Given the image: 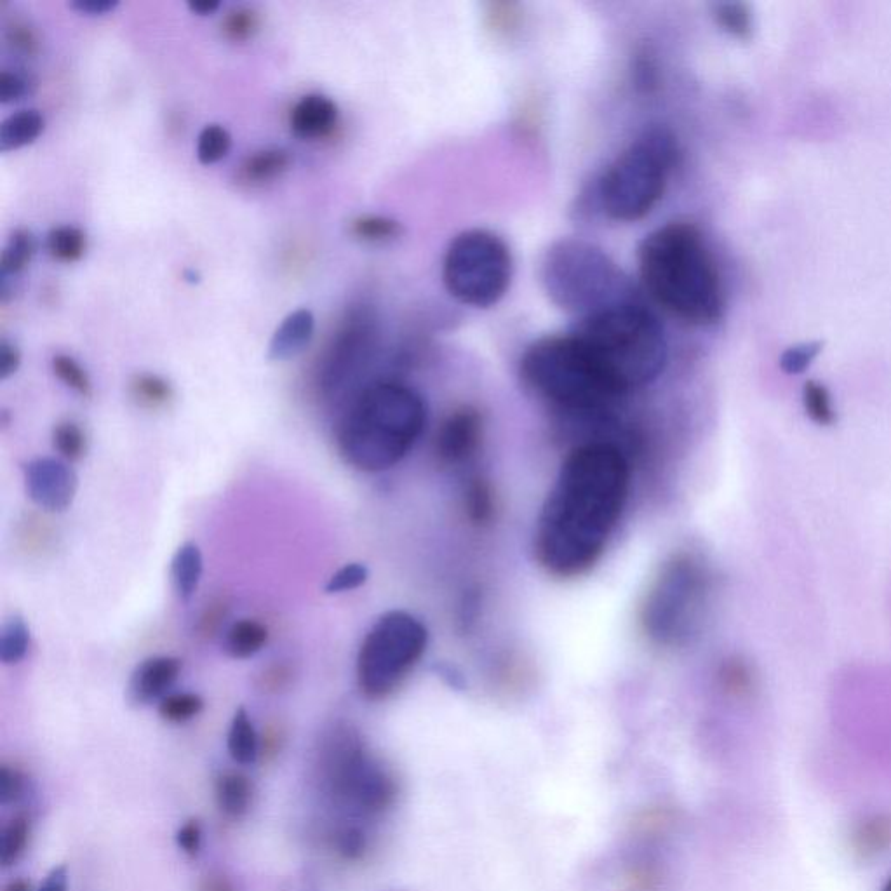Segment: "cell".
Instances as JSON below:
<instances>
[{
	"instance_id": "cell-26",
	"label": "cell",
	"mask_w": 891,
	"mask_h": 891,
	"mask_svg": "<svg viewBox=\"0 0 891 891\" xmlns=\"http://www.w3.org/2000/svg\"><path fill=\"white\" fill-rule=\"evenodd\" d=\"M463 509L474 526H486L495 517V495L491 484L483 477H472L463 493Z\"/></svg>"
},
{
	"instance_id": "cell-48",
	"label": "cell",
	"mask_w": 891,
	"mask_h": 891,
	"mask_svg": "<svg viewBox=\"0 0 891 891\" xmlns=\"http://www.w3.org/2000/svg\"><path fill=\"white\" fill-rule=\"evenodd\" d=\"M23 791V777L18 770L9 766H0V803H11L18 799Z\"/></svg>"
},
{
	"instance_id": "cell-31",
	"label": "cell",
	"mask_w": 891,
	"mask_h": 891,
	"mask_svg": "<svg viewBox=\"0 0 891 891\" xmlns=\"http://www.w3.org/2000/svg\"><path fill=\"white\" fill-rule=\"evenodd\" d=\"M350 234L357 241L382 244L397 239L402 234L401 223L387 216L364 215L350 222Z\"/></svg>"
},
{
	"instance_id": "cell-56",
	"label": "cell",
	"mask_w": 891,
	"mask_h": 891,
	"mask_svg": "<svg viewBox=\"0 0 891 891\" xmlns=\"http://www.w3.org/2000/svg\"><path fill=\"white\" fill-rule=\"evenodd\" d=\"M279 738H281L279 737V731H268L265 738H263V752H267V754H275L277 745H279Z\"/></svg>"
},
{
	"instance_id": "cell-33",
	"label": "cell",
	"mask_w": 891,
	"mask_h": 891,
	"mask_svg": "<svg viewBox=\"0 0 891 891\" xmlns=\"http://www.w3.org/2000/svg\"><path fill=\"white\" fill-rule=\"evenodd\" d=\"M232 148V134L220 124H209L197 138V159L204 166L223 161Z\"/></svg>"
},
{
	"instance_id": "cell-24",
	"label": "cell",
	"mask_w": 891,
	"mask_h": 891,
	"mask_svg": "<svg viewBox=\"0 0 891 891\" xmlns=\"http://www.w3.org/2000/svg\"><path fill=\"white\" fill-rule=\"evenodd\" d=\"M227 744L228 752L235 763L253 764L258 758L260 742H258L253 721L249 719L248 711L244 707H239L235 711L230 730H228Z\"/></svg>"
},
{
	"instance_id": "cell-2",
	"label": "cell",
	"mask_w": 891,
	"mask_h": 891,
	"mask_svg": "<svg viewBox=\"0 0 891 891\" xmlns=\"http://www.w3.org/2000/svg\"><path fill=\"white\" fill-rule=\"evenodd\" d=\"M639 272L651 298L693 326L721 321L724 289L704 235L691 223L674 222L646 235Z\"/></svg>"
},
{
	"instance_id": "cell-6",
	"label": "cell",
	"mask_w": 891,
	"mask_h": 891,
	"mask_svg": "<svg viewBox=\"0 0 891 891\" xmlns=\"http://www.w3.org/2000/svg\"><path fill=\"white\" fill-rule=\"evenodd\" d=\"M714 575L704 557L677 552L662 564L639 608L644 636L660 648H683L704 629Z\"/></svg>"
},
{
	"instance_id": "cell-16",
	"label": "cell",
	"mask_w": 891,
	"mask_h": 891,
	"mask_svg": "<svg viewBox=\"0 0 891 891\" xmlns=\"http://www.w3.org/2000/svg\"><path fill=\"white\" fill-rule=\"evenodd\" d=\"M338 105L324 94H307L289 114V128L302 140L328 136L338 122Z\"/></svg>"
},
{
	"instance_id": "cell-19",
	"label": "cell",
	"mask_w": 891,
	"mask_h": 891,
	"mask_svg": "<svg viewBox=\"0 0 891 891\" xmlns=\"http://www.w3.org/2000/svg\"><path fill=\"white\" fill-rule=\"evenodd\" d=\"M46 128V119L39 110H20L9 115L0 126V152H13L32 145Z\"/></svg>"
},
{
	"instance_id": "cell-59",
	"label": "cell",
	"mask_w": 891,
	"mask_h": 891,
	"mask_svg": "<svg viewBox=\"0 0 891 891\" xmlns=\"http://www.w3.org/2000/svg\"><path fill=\"white\" fill-rule=\"evenodd\" d=\"M881 891H891V876L888 878V881H886L885 886H883V890Z\"/></svg>"
},
{
	"instance_id": "cell-20",
	"label": "cell",
	"mask_w": 891,
	"mask_h": 891,
	"mask_svg": "<svg viewBox=\"0 0 891 891\" xmlns=\"http://www.w3.org/2000/svg\"><path fill=\"white\" fill-rule=\"evenodd\" d=\"M293 164V157L284 148H265L249 155L242 162L239 176L251 185H262L286 175Z\"/></svg>"
},
{
	"instance_id": "cell-25",
	"label": "cell",
	"mask_w": 891,
	"mask_h": 891,
	"mask_svg": "<svg viewBox=\"0 0 891 891\" xmlns=\"http://www.w3.org/2000/svg\"><path fill=\"white\" fill-rule=\"evenodd\" d=\"M620 881L624 891H662L665 888L664 865L651 855H639L627 862Z\"/></svg>"
},
{
	"instance_id": "cell-47",
	"label": "cell",
	"mask_w": 891,
	"mask_h": 891,
	"mask_svg": "<svg viewBox=\"0 0 891 891\" xmlns=\"http://www.w3.org/2000/svg\"><path fill=\"white\" fill-rule=\"evenodd\" d=\"M28 91V82L25 77H21L16 72L4 70L0 74V103L2 105H11L20 101Z\"/></svg>"
},
{
	"instance_id": "cell-34",
	"label": "cell",
	"mask_w": 891,
	"mask_h": 891,
	"mask_svg": "<svg viewBox=\"0 0 891 891\" xmlns=\"http://www.w3.org/2000/svg\"><path fill=\"white\" fill-rule=\"evenodd\" d=\"M28 839H30V820L25 815L14 817L2 834V845H0L2 865L9 867L16 864L27 850Z\"/></svg>"
},
{
	"instance_id": "cell-28",
	"label": "cell",
	"mask_w": 891,
	"mask_h": 891,
	"mask_svg": "<svg viewBox=\"0 0 891 891\" xmlns=\"http://www.w3.org/2000/svg\"><path fill=\"white\" fill-rule=\"evenodd\" d=\"M35 251H37V244H35L32 232H28L25 228L14 230L13 234L9 235L4 251H2V258H0L2 277L20 275L32 262Z\"/></svg>"
},
{
	"instance_id": "cell-39",
	"label": "cell",
	"mask_w": 891,
	"mask_h": 891,
	"mask_svg": "<svg viewBox=\"0 0 891 891\" xmlns=\"http://www.w3.org/2000/svg\"><path fill=\"white\" fill-rule=\"evenodd\" d=\"M716 20L728 34L735 37H747L751 34V11L745 4H719L716 6Z\"/></svg>"
},
{
	"instance_id": "cell-43",
	"label": "cell",
	"mask_w": 891,
	"mask_h": 891,
	"mask_svg": "<svg viewBox=\"0 0 891 891\" xmlns=\"http://www.w3.org/2000/svg\"><path fill=\"white\" fill-rule=\"evenodd\" d=\"M228 610H230V606H228L225 599L211 601L206 606V610L202 611L201 618H199L197 634L204 637V639H213L218 634V630L222 629V625L225 624Z\"/></svg>"
},
{
	"instance_id": "cell-15",
	"label": "cell",
	"mask_w": 891,
	"mask_h": 891,
	"mask_svg": "<svg viewBox=\"0 0 891 891\" xmlns=\"http://www.w3.org/2000/svg\"><path fill=\"white\" fill-rule=\"evenodd\" d=\"M180 658L150 657L136 665L128 684L129 702L134 705L152 704L157 698L168 697L166 693L180 677Z\"/></svg>"
},
{
	"instance_id": "cell-27",
	"label": "cell",
	"mask_w": 891,
	"mask_h": 891,
	"mask_svg": "<svg viewBox=\"0 0 891 891\" xmlns=\"http://www.w3.org/2000/svg\"><path fill=\"white\" fill-rule=\"evenodd\" d=\"M801 401L808 420L817 427L827 429L838 422V411L832 401L831 390L827 389L824 383L817 380H808L804 383Z\"/></svg>"
},
{
	"instance_id": "cell-37",
	"label": "cell",
	"mask_w": 891,
	"mask_h": 891,
	"mask_svg": "<svg viewBox=\"0 0 891 891\" xmlns=\"http://www.w3.org/2000/svg\"><path fill=\"white\" fill-rule=\"evenodd\" d=\"M260 30V16L249 7H237L225 16L222 32L230 42H248Z\"/></svg>"
},
{
	"instance_id": "cell-41",
	"label": "cell",
	"mask_w": 891,
	"mask_h": 891,
	"mask_svg": "<svg viewBox=\"0 0 891 891\" xmlns=\"http://www.w3.org/2000/svg\"><path fill=\"white\" fill-rule=\"evenodd\" d=\"M818 352H820V345H818V343H804V345L792 347V349L787 350L784 356H782V359H780L782 371L787 373V375H799V373H803V371L810 368L811 362L817 359Z\"/></svg>"
},
{
	"instance_id": "cell-51",
	"label": "cell",
	"mask_w": 891,
	"mask_h": 891,
	"mask_svg": "<svg viewBox=\"0 0 891 891\" xmlns=\"http://www.w3.org/2000/svg\"><path fill=\"white\" fill-rule=\"evenodd\" d=\"M7 39H9V44L16 47L21 53L34 54L35 51H37V37H35L34 32H32V28L27 27V25L16 23V25L9 30Z\"/></svg>"
},
{
	"instance_id": "cell-42",
	"label": "cell",
	"mask_w": 891,
	"mask_h": 891,
	"mask_svg": "<svg viewBox=\"0 0 891 891\" xmlns=\"http://www.w3.org/2000/svg\"><path fill=\"white\" fill-rule=\"evenodd\" d=\"M672 824L667 808H651L646 810L637 817L636 832L641 834L643 838H660L662 834L669 831V825Z\"/></svg>"
},
{
	"instance_id": "cell-45",
	"label": "cell",
	"mask_w": 891,
	"mask_h": 891,
	"mask_svg": "<svg viewBox=\"0 0 891 891\" xmlns=\"http://www.w3.org/2000/svg\"><path fill=\"white\" fill-rule=\"evenodd\" d=\"M336 846H338V851H340V855L345 860H359L366 853L368 839H366V834L362 832V829L352 825V827H345V829L338 832Z\"/></svg>"
},
{
	"instance_id": "cell-3",
	"label": "cell",
	"mask_w": 891,
	"mask_h": 891,
	"mask_svg": "<svg viewBox=\"0 0 891 891\" xmlns=\"http://www.w3.org/2000/svg\"><path fill=\"white\" fill-rule=\"evenodd\" d=\"M427 406L408 385L380 380L350 401L336 425V446L350 467L382 472L401 462L422 436Z\"/></svg>"
},
{
	"instance_id": "cell-21",
	"label": "cell",
	"mask_w": 891,
	"mask_h": 891,
	"mask_svg": "<svg viewBox=\"0 0 891 891\" xmlns=\"http://www.w3.org/2000/svg\"><path fill=\"white\" fill-rule=\"evenodd\" d=\"M268 629L253 618H241L228 627L223 639V650L237 660L255 657L267 646Z\"/></svg>"
},
{
	"instance_id": "cell-40",
	"label": "cell",
	"mask_w": 891,
	"mask_h": 891,
	"mask_svg": "<svg viewBox=\"0 0 891 891\" xmlns=\"http://www.w3.org/2000/svg\"><path fill=\"white\" fill-rule=\"evenodd\" d=\"M369 571L364 564L352 563L343 566L342 570L336 571L333 577L329 578L326 583V594H342L347 590L359 589L361 585L368 582Z\"/></svg>"
},
{
	"instance_id": "cell-4",
	"label": "cell",
	"mask_w": 891,
	"mask_h": 891,
	"mask_svg": "<svg viewBox=\"0 0 891 891\" xmlns=\"http://www.w3.org/2000/svg\"><path fill=\"white\" fill-rule=\"evenodd\" d=\"M521 378L538 399L578 420H604L625 397L575 333L536 340L521 359Z\"/></svg>"
},
{
	"instance_id": "cell-22",
	"label": "cell",
	"mask_w": 891,
	"mask_h": 891,
	"mask_svg": "<svg viewBox=\"0 0 891 891\" xmlns=\"http://www.w3.org/2000/svg\"><path fill=\"white\" fill-rule=\"evenodd\" d=\"M253 784L246 775L237 771H227L216 780V801L220 810L228 817L239 818L246 815L253 801Z\"/></svg>"
},
{
	"instance_id": "cell-29",
	"label": "cell",
	"mask_w": 891,
	"mask_h": 891,
	"mask_svg": "<svg viewBox=\"0 0 891 891\" xmlns=\"http://www.w3.org/2000/svg\"><path fill=\"white\" fill-rule=\"evenodd\" d=\"M47 251L53 256L54 260L63 263H75L86 255L88 249V239L81 228L72 227V225H61L54 227L47 234Z\"/></svg>"
},
{
	"instance_id": "cell-36",
	"label": "cell",
	"mask_w": 891,
	"mask_h": 891,
	"mask_svg": "<svg viewBox=\"0 0 891 891\" xmlns=\"http://www.w3.org/2000/svg\"><path fill=\"white\" fill-rule=\"evenodd\" d=\"M53 444L56 451L68 462H79L88 451L86 434L74 422H61L54 427Z\"/></svg>"
},
{
	"instance_id": "cell-44",
	"label": "cell",
	"mask_w": 891,
	"mask_h": 891,
	"mask_svg": "<svg viewBox=\"0 0 891 891\" xmlns=\"http://www.w3.org/2000/svg\"><path fill=\"white\" fill-rule=\"evenodd\" d=\"M293 679H295L293 667L277 662L263 670L262 676L258 677V686L265 693H281V691L288 690Z\"/></svg>"
},
{
	"instance_id": "cell-57",
	"label": "cell",
	"mask_w": 891,
	"mask_h": 891,
	"mask_svg": "<svg viewBox=\"0 0 891 891\" xmlns=\"http://www.w3.org/2000/svg\"><path fill=\"white\" fill-rule=\"evenodd\" d=\"M4 891H34L32 890V885H30V881L27 879H16V881H11L9 885L4 888Z\"/></svg>"
},
{
	"instance_id": "cell-23",
	"label": "cell",
	"mask_w": 891,
	"mask_h": 891,
	"mask_svg": "<svg viewBox=\"0 0 891 891\" xmlns=\"http://www.w3.org/2000/svg\"><path fill=\"white\" fill-rule=\"evenodd\" d=\"M851 845L857 855L864 860L874 858L891 845V817L878 815L858 824L851 836Z\"/></svg>"
},
{
	"instance_id": "cell-1",
	"label": "cell",
	"mask_w": 891,
	"mask_h": 891,
	"mask_svg": "<svg viewBox=\"0 0 891 891\" xmlns=\"http://www.w3.org/2000/svg\"><path fill=\"white\" fill-rule=\"evenodd\" d=\"M629 484V462L615 444L596 441L570 451L536 521L540 568L557 578L589 573L617 528Z\"/></svg>"
},
{
	"instance_id": "cell-46",
	"label": "cell",
	"mask_w": 891,
	"mask_h": 891,
	"mask_svg": "<svg viewBox=\"0 0 891 891\" xmlns=\"http://www.w3.org/2000/svg\"><path fill=\"white\" fill-rule=\"evenodd\" d=\"M721 683L733 695H745L751 690V672L738 660H730L721 670Z\"/></svg>"
},
{
	"instance_id": "cell-30",
	"label": "cell",
	"mask_w": 891,
	"mask_h": 891,
	"mask_svg": "<svg viewBox=\"0 0 891 891\" xmlns=\"http://www.w3.org/2000/svg\"><path fill=\"white\" fill-rule=\"evenodd\" d=\"M30 648V629L20 615L9 618L0 632V660L4 665L20 664Z\"/></svg>"
},
{
	"instance_id": "cell-13",
	"label": "cell",
	"mask_w": 891,
	"mask_h": 891,
	"mask_svg": "<svg viewBox=\"0 0 891 891\" xmlns=\"http://www.w3.org/2000/svg\"><path fill=\"white\" fill-rule=\"evenodd\" d=\"M25 486L30 500L47 512H65L77 495L75 470L56 458H35L25 465Z\"/></svg>"
},
{
	"instance_id": "cell-52",
	"label": "cell",
	"mask_w": 891,
	"mask_h": 891,
	"mask_svg": "<svg viewBox=\"0 0 891 891\" xmlns=\"http://www.w3.org/2000/svg\"><path fill=\"white\" fill-rule=\"evenodd\" d=\"M119 6L117 0H74L68 7L84 16H105Z\"/></svg>"
},
{
	"instance_id": "cell-18",
	"label": "cell",
	"mask_w": 891,
	"mask_h": 891,
	"mask_svg": "<svg viewBox=\"0 0 891 891\" xmlns=\"http://www.w3.org/2000/svg\"><path fill=\"white\" fill-rule=\"evenodd\" d=\"M204 561L199 545L187 542L176 550L175 557L171 561V578L175 585L176 596L180 601L188 603L201 583Z\"/></svg>"
},
{
	"instance_id": "cell-32",
	"label": "cell",
	"mask_w": 891,
	"mask_h": 891,
	"mask_svg": "<svg viewBox=\"0 0 891 891\" xmlns=\"http://www.w3.org/2000/svg\"><path fill=\"white\" fill-rule=\"evenodd\" d=\"M129 390H131L134 401L143 408H162L173 399V387L169 385L168 380H164L161 376L148 375V373L134 376Z\"/></svg>"
},
{
	"instance_id": "cell-8",
	"label": "cell",
	"mask_w": 891,
	"mask_h": 891,
	"mask_svg": "<svg viewBox=\"0 0 891 891\" xmlns=\"http://www.w3.org/2000/svg\"><path fill=\"white\" fill-rule=\"evenodd\" d=\"M542 282L557 307L585 317L632 300L617 263L603 249L577 239L556 242L547 251Z\"/></svg>"
},
{
	"instance_id": "cell-49",
	"label": "cell",
	"mask_w": 891,
	"mask_h": 891,
	"mask_svg": "<svg viewBox=\"0 0 891 891\" xmlns=\"http://www.w3.org/2000/svg\"><path fill=\"white\" fill-rule=\"evenodd\" d=\"M176 843L180 846V850L185 851L190 857H195L202 845L201 824L197 820H188L176 834Z\"/></svg>"
},
{
	"instance_id": "cell-9",
	"label": "cell",
	"mask_w": 891,
	"mask_h": 891,
	"mask_svg": "<svg viewBox=\"0 0 891 891\" xmlns=\"http://www.w3.org/2000/svg\"><path fill=\"white\" fill-rule=\"evenodd\" d=\"M514 260L507 242L484 228H472L449 242L443 281L449 295L474 309H490L507 295Z\"/></svg>"
},
{
	"instance_id": "cell-50",
	"label": "cell",
	"mask_w": 891,
	"mask_h": 891,
	"mask_svg": "<svg viewBox=\"0 0 891 891\" xmlns=\"http://www.w3.org/2000/svg\"><path fill=\"white\" fill-rule=\"evenodd\" d=\"M21 352L13 343L2 340L0 343V380H7L20 369Z\"/></svg>"
},
{
	"instance_id": "cell-14",
	"label": "cell",
	"mask_w": 891,
	"mask_h": 891,
	"mask_svg": "<svg viewBox=\"0 0 891 891\" xmlns=\"http://www.w3.org/2000/svg\"><path fill=\"white\" fill-rule=\"evenodd\" d=\"M368 317H356L349 328L343 329L335 345L329 350L326 361L319 371V387L324 394L331 396L347 382V378L357 371L361 361L368 357L371 349L373 329Z\"/></svg>"
},
{
	"instance_id": "cell-53",
	"label": "cell",
	"mask_w": 891,
	"mask_h": 891,
	"mask_svg": "<svg viewBox=\"0 0 891 891\" xmlns=\"http://www.w3.org/2000/svg\"><path fill=\"white\" fill-rule=\"evenodd\" d=\"M67 888V867L58 865V867H54L53 871L47 874L46 881H44V885L41 886L39 891H67Z\"/></svg>"
},
{
	"instance_id": "cell-17",
	"label": "cell",
	"mask_w": 891,
	"mask_h": 891,
	"mask_svg": "<svg viewBox=\"0 0 891 891\" xmlns=\"http://www.w3.org/2000/svg\"><path fill=\"white\" fill-rule=\"evenodd\" d=\"M315 317L312 310L298 309L281 322L268 343V361L282 362L295 359L309 347L314 338Z\"/></svg>"
},
{
	"instance_id": "cell-55",
	"label": "cell",
	"mask_w": 891,
	"mask_h": 891,
	"mask_svg": "<svg viewBox=\"0 0 891 891\" xmlns=\"http://www.w3.org/2000/svg\"><path fill=\"white\" fill-rule=\"evenodd\" d=\"M220 2L218 0H201V2H188V9H190V13L197 14V16H211V14H215L218 9H220Z\"/></svg>"
},
{
	"instance_id": "cell-5",
	"label": "cell",
	"mask_w": 891,
	"mask_h": 891,
	"mask_svg": "<svg viewBox=\"0 0 891 891\" xmlns=\"http://www.w3.org/2000/svg\"><path fill=\"white\" fill-rule=\"evenodd\" d=\"M575 335L625 396L657 380L667 364L662 324L634 300L583 317Z\"/></svg>"
},
{
	"instance_id": "cell-10",
	"label": "cell",
	"mask_w": 891,
	"mask_h": 891,
	"mask_svg": "<svg viewBox=\"0 0 891 891\" xmlns=\"http://www.w3.org/2000/svg\"><path fill=\"white\" fill-rule=\"evenodd\" d=\"M429 632L406 611H387L369 629L357 655V684L364 697L392 695L427 650Z\"/></svg>"
},
{
	"instance_id": "cell-35",
	"label": "cell",
	"mask_w": 891,
	"mask_h": 891,
	"mask_svg": "<svg viewBox=\"0 0 891 891\" xmlns=\"http://www.w3.org/2000/svg\"><path fill=\"white\" fill-rule=\"evenodd\" d=\"M204 709V700L195 693H173L161 700L159 714L168 723H187L199 716Z\"/></svg>"
},
{
	"instance_id": "cell-7",
	"label": "cell",
	"mask_w": 891,
	"mask_h": 891,
	"mask_svg": "<svg viewBox=\"0 0 891 891\" xmlns=\"http://www.w3.org/2000/svg\"><path fill=\"white\" fill-rule=\"evenodd\" d=\"M679 147L669 129H646L611 162L597 185V202L615 222H637L664 197Z\"/></svg>"
},
{
	"instance_id": "cell-11",
	"label": "cell",
	"mask_w": 891,
	"mask_h": 891,
	"mask_svg": "<svg viewBox=\"0 0 891 891\" xmlns=\"http://www.w3.org/2000/svg\"><path fill=\"white\" fill-rule=\"evenodd\" d=\"M335 782L366 813H382L396 801V780L368 758L356 738H345L338 747Z\"/></svg>"
},
{
	"instance_id": "cell-58",
	"label": "cell",
	"mask_w": 891,
	"mask_h": 891,
	"mask_svg": "<svg viewBox=\"0 0 891 891\" xmlns=\"http://www.w3.org/2000/svg\"><path fill=\"white\" fill-rule=\"evenodd\" d=\"M183 277H185V281L192 282V284L199 282V274L194 272V270H185V272H183Z\"/></svg>"
},
{
	"instance_id": "cell-38",
	"label": "cell",
	"mask_w": 891,
	"mask_h": 891,
	"mask_svg": "<svg viewBox=\"0 0 891 891\" xmlns=\"http://www.w3.org/2000/svg\"><path fill=\"white\" fill-rule=\"evenodd\" d=\"M53 371L58 380L65 383L68 389L77 392L79 396L89 397L93 394V385H91L86 369L82 368L74 357L65 356V354L54 356Z\"/></svg>"
},
{
	"instance_id": "cell-54",
	"label": "cell",
	"mask_w": 891,
	"mask_h": 891,
	"mask_svg": "<svg viewBox=\"0 0 891 891\" xmlns=\"http://www.w3.org/2000/svg\"><path fill=\"white\" fill-rule=\"evenodd\" d=\"M199 891H237L234 883L223 874H209L202 879Z\"/></svg>"
},
{
	"instance_id": "cell-12",
	"label": "cell",
	"mask_w": 891,
	"mask_h": 891,
	"mask_svg": "<svg viewBox=\"0 0 891 891\" xmlns=\"http://www.w3.org/2000/svg\"><path fill=\"white\" fill-rule=\"evenodd\" d=\"M483 415L472 406L453 409L437 429L434 451L444 467L469 463L483 444Z\"/></svg>"
}]
</instances>
